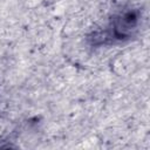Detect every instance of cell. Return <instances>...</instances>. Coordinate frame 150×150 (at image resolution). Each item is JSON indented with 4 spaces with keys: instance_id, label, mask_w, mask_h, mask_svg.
<instances>
[{
    "instance_id": "obj_1",
    "label": "cell",
    "mask_w": 150,
    "mask_h": 150,
    "mask_svg": "<svg viewBox=\"0 0 150 150\" xmlns=\"http://www.w3.org/2000/svg\"><path fill=\"white\" fill-rule=\"evenodd\" d=\"M139 22V14L136 9H127L114 16L108 29V38L111 40L123 41L130 39L137 30Z\"/></svg>"
}]
</instances>
